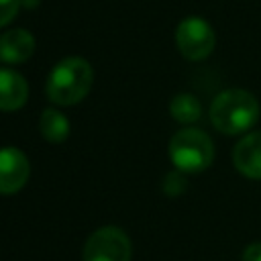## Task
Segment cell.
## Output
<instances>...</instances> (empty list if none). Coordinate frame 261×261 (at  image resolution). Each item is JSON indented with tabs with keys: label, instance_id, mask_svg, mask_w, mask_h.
Masks as SVG:
<instances>
[{
	"label": "cell",
	"instance_id": "1",
	"mask_svg": "<svg viewBox=\"0 0 261 261\" xmlns=\"http://www.w3.org/2000/svg\"><path fill=\"white\" fill-rule=\"evenodd\" d=\"M210 122L222 135H241L253 128L259 118L257 98L243 88L222 90L210 104Z\"/></svg>",
	"mask_w": 261,
	"mask_h": 261
},
{
	"label": "cell",
	"instance_id": "2",
	"mask_svg": "<svg viewBox=\"0 0 261 261\" xmlns=\"http://www.w3.org/2000/svg\"><path fill=\"white\" fill-rule=\"evenodd\" d=\"M92 82V65L84 57L71 55L53 65L45 84V94L57 106H73L90 94Z\"/></svg>",
	"mask_w": 261,
	"mask_h": 261
},
{
	"label": "cell",
	"instance_id": "3",
	"mask_svg": "<svg viewBox=\"0 0 261 261\" xmlns=\"http://www.w3.org/2000/svg\"><path fill=\"white\" fill-rule=\"evenodd\" d=\"M167 153L177 171L200 173L208 169L214 161V143L204 130L186 126L169 139Z\"/></svg>",
	"mask_w": 261,
	"mask_h": 261
},
{
	"label": "cell",
	"instance_id": "4",
	"mask_svg": "<svg viewBox=\"0 0 261 261\" xmlns=\"http://www.w3.org/2000/svg\"><path fill=\"white\" fill-rule=\"evenodd\" d=\"M130 239L118 226L96 228L86 239L82 249V261H130Z\"/></svg>",
	"mask_w": 261,
	"mask_h": 261
},
{
	"label": "cell",
	"instance_id": "5",
	"mask_svg": "<svg viewBox=\"0 0 261 261\" xmlns=\"http://www.w3.org/2000/svg\"><path fill=\"white\" fill-rule=\"evenodd\" d=\"M175 45L186 59L202 61L214 51L216 35L208 20L200 16H188L175 29Z\"/></svg>",
	"mask_w": 261,
	"mask_h": 261
},
{
	"label": "cell",
	"instance_id": "6",
	"mask_svg": "<svg viewBox=\"0 0 261 261\" xmlns=\"http://www.w3.org/2000/svg\"><path fill=\"white\" fill-rule=\"evenodd\" d=\"M31 175L29 157L18 147H0V196H12L24 188Z\"/></svg>",
	"mask_w": 261,
	"mask_h": 261
},
{
	"label": "cell",
	"instance_id": "7",
	"mask_svg": "<svg viewBox=\"0 0 261 261\" xmlns=\"http://www.w3.org/2000/svg\"><path fill=\"white\" fill-rule=\"evenodd\" d=\"M232 165L241 175L261 179V130L247 133L239 139L232 149Z\"/></svg>",
	"mask_w": 261,
	"mask_h": 261
},
{
	"label": "cell",
	"instance_id": "8",
	"mask_svg": "<svg viewBox=\"0 0 261 261\" xmlns=\"http://www.w3.org/2000/svg\"><path fill=\"white\" fill-rule=\"evenodd\" d=\"M35 53V37L27 29H8L0 35V61L6 65L24 63Z\"/></svg>",
	"mask_w": 261,
	"mask_h": 261
},
{
	"label": "cell",
	"instance_id": "9",
	"mask_svg": "<svg viewBox=\"0 0 261 261\" xmlns=\"http://www.w3.org/2000/svg\"><path fill=\"white\" fill-rule=\"evenodd\" d=\"M29 100L27 80L8 67H0V112L20 110Z\"/></svg>",
	"mask_w": 261,
	"mask_h": 261
},
{
	"label": "cell",
	"instance_id": "10",
	"mask_svg": "<svg viewBox=\"0 0 261 261\" xmlns=\"http://www.w3.org/2000/svg\"><path fill=\"white\" fill-rule=\"evenodd\" d=\"M39 130L45 141L59 145L69 137L71 124H69V118L57 108H45L39 116Z\"/></svg>",
	"mask_w": 261,
	"mask_h": 261
},
{
	"label": "cell",
	"instance_id": "11",
	"mask_svg": "<svg viewBox=\"0 0 261 261\" xmlns=\"http://www.w3.org/2000/svg\"><path fill=\"white\" fill-rule=\"evenodd\" d=\"M169 114L175 122L179 124H192V122H198L200 116H202V104L200 100L190 94V92H181V94H175L169 102Z\"/></svg>",
	"mask_w": 261,
	"mask_h": 261
},
{
	"label": "cell",
	"instance_id": "12",
	"mask_svg": "<svg viewBox=\"0 0 261 261\" xmlns=\"http://www.w3.org/2000/svg\"><path fill=\"white\" fill-rule=\"evenodd\" d=\"M161 188H163L165 196H169V198H177V196H181V194L186 192V188H188L186 173H181V171H177V169H175V171H169V173L163 177Z\"/></svg>",
	"mask_w": 261,
	"mask_h": 261
},
{
	"label": "cell",
	"instance_id": "13",
	"mask_svg": "<svg viewBox=\"0 0 261 261\" xmlns=\"http://www.w3.org/2000/svg\"><path fill=\"white\" fill-rule=\"evenodd\" d=\"M20 0H0V29L12 22V18L18 14Z\"/></svg>",
	"mask_w": 261,
	"mask_h": 261
},
{
	"label": "cell",
	"instance_id": "14",
	"mask_svg": "<svg viewBox=\"0 0 261 261\" xmlns=\"http://www.w3.org/2000/svg\"><path fill=\"white\" fill-rule=\"evenodd\" d=\"M241 261H261V241L247 245L245 251H243Z\"/></svg>",
	"mask_w": 261,
	"mask_h": 261
},
{
	"label": "cell",
	"instance_id": "15",
	"mask_svg": "<svg viewBox=\"0 0 261 261\" xmlns=\"http://www.w3.org/2000/svg\"><path fill=\"white\" fill-rule=\"evenodd\" d=\"M39 4V0H20V6H27V8H35Z\"/></svg>",
	"mask_w": 261,
	"mask_h": 261
}]
</instances>
